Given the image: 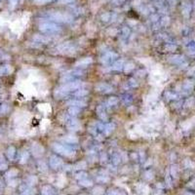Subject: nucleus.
Listing matches in <instances>:
<instances>
[{"label": "nucleus", "mask_w": 195, "mask_h": 195, "mask_svg": "<svg viewBox=\"0 0 195 195\" xmlns=\"http://www.w3.org/2000/svg\"><path fill=\"white\" fill-rule=\"evenodd\" d=\"M43 195H56V192L51 186L46 185L43 187Z\"/></svg>", "instance_id": "nucleus-19"}, {"label": "nucleus", "mask_w": 195, "mask_h": 195, "mask_svg": "<svg viewBox=\"0 0 195 195\" xmlns=\"http://www.w3.org/2000/svg\"><path fill=\"white\" fill-rule=\"evenodd\" d=\"M116 58H118V55H117L116 53H114V52H111V51H108V52H106L104 55V57H102L101 62L104 65H108L110 62L113 61Z\"/></svg>", "instance_id": "nucleus-4"}, {"label": "nucleus", "mask_w": 195, "mask_h": 195, "mask_svg": "<svg viewBox=\"0 0 195 195\" xmlns=\"http://www.w3.org/2000/svg\"><path fill=\"white\" fill-rule=\"evenodd\" d=\"M169 62H171L172 64L182 65V62H185V58L181 56V55H175V56H172L169 58Z\"/></svg>", "instance_id": "nucleus-11"}, {"label": "nucleus", "mask_w": 195, "mask_h": 195, "mask_svg": "<svg viewBox=\"0 0 195 195\" xmlns=\"http://www.w3.org/2000/svg\"><path fill=\"white\" fill-rule=\"evenodd\" d=\"M106 160H108V155H106L105 153H102V155H101V161L104 163V162H105Z\"/></svg>", "instance_id": "nucleus-43"}, {"label": "nucleus", "mask_w": 195, "mask_h": 195, "mask_svg": "<svg viewBox=\"0 0 195 195\" xmlns=\"http://www.w3.org/2000/svg\"><path fill=\"white\" fill-rule=\"evenodd\" d=\"M67 128L69 131L75 132V131H79L81 129V125L80 122L77 119H71L69 120V122L67 123Z\"/></svg>", "instance_id": "nucleus-7"}, {"label": "nucleus", "mask_w": 195, "mask_h": 195, "mask_svg": "<svg viewBox=\"0 0 195 195\" xmlns=\"http://www.w3.org/2000/svg\"><path fill=\"white\" fill-rule=\"evenodd\" d=\"M96 90L98 92H102V93H111L113 91V88L108 85V84L106 83H104V82H101V83H98L97 85H96Z\"/></svg>", "instance_id": "nucleus-5"}, {"label": "nucleus", "mask_w": 195, "mask_h": 195, "mask_svg": "<svg viewBox=\"0 0 195 195\" xmlns=\"http://www.w3.org/2000/svg\"><path fill=\"white\" fill-rule=\"evenodd\" d=\"M67 105L76 106V108H84V106L87 105V102L85 101H81V100H71L67 102Z\"/></svg>", "instance_id": "nucleus-10"}, {"label": "nucleus", "mask_w": 195, "mask_h": 195, "mask_svg": "<svg viewBox=\"0 0 195 195\" xmlns=\"http://www.w3.org/2000/svg\"><path fill=\"white\" fill-rule=\"evenodd\" d=\"M110 18H111V16H110L109 13H105L102 15V21L104 22H108L110 20Z\"/></svg>", "instance_id": "nucleus-34"}, {"label": "nucleus", "mask_w": 195, "mask_h": 195, "mask_svg": "<svg viewBox=\"0 0 195 195\" xmlns=\"http://www.w3.org/2000/svg\"><path fill=\"white\" fill-rule=\"evenodd\" d=\"M96 139H98V141H102V139H104V138H102V136H101V135H98V136H97V137H96Z\"/></svg>", "instance_id": "nucleus-51"}, {"label": "nucleus", "mask_w": 195, "mask_h": 195, "mask_svg": "<svg viewBox=\"0 0 195 195\" xmlns=\"http://www.w3.org/2000/svg\"><path fill=\"white\" fill-rule=\"evenodd\" d=\"M121 156L119 155L118 153H115V154H113L112 155V162H113V164L114 165H117V164H119L120 162H121Z\"/></svg>", "instance_id": "nucleus-26"}, {"label": "nucleus", "mask_w": 195, "mask_h": 195, "mask_svg": "<svg viewBox=\"0 0 195 195\" xmlns=\"http://www.w3.org/2000/svg\"><path fill=\"white\" fill-rule=\"evenodd\" d=\"M40 30L43 32H48V33H52V32H59L61 31V27L57 25L56 24L51 23V22H44L40 24L39 25Z\"/></svg>", "instance_id": "nucleus-3"}, {"label": "nucleus", "mask_w": 195, "mask_h": 195, "mask_svg": "<svg viewBox=\"0 0 195 195\" xmlns=\"http://www.w3.org/2000/svg\"><path fill=\"white\" fill-rule=\"evenodd\" d=\"M166 183H167V185H168L169 187L172 186V181H171L170 175H169V172L167 173V175H166Z\"/></svg>", "instance_id": "nucleus-38"}, {"label": "nucleus", "mask_w": 195, "mask_h": 195, "mask_svg": "<svg viewBox=\"0 0 195 195\" xmlns=\"http://www.w3.org/2000/svg\"><path fill=\"white\" fill-rule=\"evenodd\" d=\"M136 74H137L138 76H139V77H142V76H145V70H138L137 72H136Z\"/></svg>", "instance_id": "nucleus-42"}, {"label": "nucleus", "mask_w": 195, "mask_h": 195, "mask_svg": "<svg viewBox=\"0 0 195 195\" xmlns=\"http://www.w3.org/2000/svg\"><path fill=\"white\" fill-rule=\"evenodd\" d=\"M182 86H183V89H185V90H186L187 92H190L191 90H192L193 86H194V83L190 80H185V82H183Z\"/></svg>", "instance_id": "nucleus-18"}, {"label": "nucleus", "mask_w": 195, "mask_h": 195, "mask_svg": "<svg viewBox=\"0 0 195 195\" xmlns=\"http://www.w3.org/2000/svg\"><path fill=\"white\" fill-rule=\"evenodd\" d=\"M80 113V108H76V106H70L68 108V115L75 117Z\"/></svg>", "instance_id": "nucleus-16"}, {"label": "nucleus", "mask_w": 195, "mask_h": 195, "mask_svg": "<svg viewBox=\"0 0 195 195\" xmlns=\"http://www.w3.org/2000/svg\"><path fill=\"white\" fill-rule=\"evenodd\" d=\"M169 24V18H163V20L161 22L162 25H167Z\"/></svg>", "instance_id": "nucleus-44"}, {"label": "nucleus", "mask_w": 195, "mask_h": 195, "mask_svg": "<svg viewBox=\"0 0 195 195\" xmlns=\"http://www.w3.org/2000/svg\"><path fill=\"white\" fill-rule=\"evenodd\" d=\"M49 17L53 21L62 22V23H69L72 21V16H70L67 13H62V12H52L49 14Z\"/></svg>", "instance_id": "nucleus-2"}, {"label": "nucleus", "mask_w": 195, "mask_h": 195, "mask_svg": "<svg viewBox=\"0 0 195 195\" xmlns=\"http://www.w3.org/2000/svg\"><path fill=\"white\" fill-rule=\"evenodd\" d=\"M79 185H82V186H85V187H89V186L93 185V182L90 181V179H88L86 178V179H81V181H79Z\"/></svg>", "instance_id": "nucleus-21"}, {"label": "nucleus", "mask_w": 195, "mask_h": 195, "mask_svg": "<svg viewBox=\"0 0 195 195\" xmlns=\"http://www.w3.org/2000/svg\"><path fill=\"white\" fill-rule=\"evenodd\" d=\"M81 195H84V194H81Z\"/></svg>", "instance_id": "nucleus-53"}, {"label": "nucleus", "mask_w": 195, "mask_h": 195, "mask_svg": "<svg viewBox=\"0 0 195 195\" xmlns=\"http://www.w3.org/2000/svg\"><path fill=\"white\" fill-rule=\"evenodd\" d=\"M108 169L109 171H113V172H115L116 171V169L114 168V166H111V165H108Z\"/></svg>", "instance_id": "nucleus-48"}, {"label": "nucleus", "mask_w": 195, "mask_h": 195, "mask_svg": "<svg viewBox=\"0 0 195 195\" xmlns=\"http://www.w3.org/2000/svg\"><path fill=\"white\" fill-rule=\"evenodd\" d=\"M117 195H126V193L123 192V191H120V192L117 193Z\"/></svg>", "instance_id": "nucleus-52"}, {"label": "nucleus", "mask_w": 195, "mask_h": 195, "mask_svg": "<svg viewBox=\"0 0 195 195\" xmlns=\"http://www.w3.org/2000/svg\"><path fill=\"white\" fill-rule=\"evenodd\" d=\"M165 97H166L168 100H178V95L172 93V92H167Z\"/></svg>", "instance_id": "nucleus-27"}, {"label": "nucleus", "mask_w": 195, "mask_h": 195, "mask_svg": "<svg viewBox=\"0 0 195 195\" xmlns=\"http://www.w3.org/2000/svg\"><path fill=\"white\" fill-rule=\"evenodd\" d=\"M145 179H148V181H150V179H152L154 176H153V173L151 171H148V172H145Z\"/></svg>", "instance_id": "nucleus-36"}, {"label": "nucleus", "mask_w": 195, "mask_h": 195, "mask_svg": "<svg viewBox=\"0 0 195 195\" xmlns=\"http://www.w3.org/2000/svg\"><path fill=\"white\" fill-rule=\"evenodd\" d=\"M68 116H69V115H65V114H62V115L60 117V119H61L62 122H67V121H68Z\"/></svg>", "instance_id": "nucleus-41"}, {"label": "nucleus", "mask_w": 195, "mask_h": 195, "mask_svg": "<svg viewBox=\"0 0 195 195\" xmlns=\"http://www.w3.org/2000/svg\"><path fill=\"white\" fill-rule=\"evenodd\" d=\"M122 33H123V35L125 36V37H127V36H129V34H130V29H129L128 27H123L122 28Z\"/></svg>", "instance_id": "nucleus-39"}, {"label": "nucleus", "mask_w": 195, "mask_h": 195, "mask_svg": "<svg viewBox=\"0 0 195 195\" xmlns=\"http://www.w3.org/2000/svg\"><path fill=\"white\" fill-rule=\"evenodd\" d=\"M171 174V176L173 178H178V173H179V169L176 166H172L171 167V170L169 172Z\"/></svg>", "instance_id": "nucleus-25"}, {"label": "nucleus", "mask_w": 195, "mask_h": 195, "mask_svg": "<svg viewBox=\"0 0 195 195\" xmlns=\"http://www.w3.org/2000/svg\"><path fill=\"white\" fill-rule=\"evenodd\" d=\"M121 159H122L123 161H128V156L126 155V153L125 152L121 153Z\"/></svg>", "instance_id": "nucleus-45"}, {"label": "nucleus", "mask_w": 195, "mask_h": 195, "mask_svg": "<svg viewBox=\"0 0 195 195\" xmlns=\"http://www.w3.org/2000/svg\"><path fill=\"white\" fill-rule=\"evenodd\" d=\"M165 48H166V49H167V50L169 51V52H174V51H175V50L176 49V46L174 45V44H171V43L167 44V45H166V47H165Z\"/></svg>", "instance_id": "nucleus-32"}, {"label": "nucleus", "mask_w": 195, "mask_h": 195, "mask_svg": "<svg viewBox=\"0 0 195 195\" xmlns=\"http://www.w3.org/2000/svg\"><path fill=\"white\" fill-rule=\"evenodd\" d=\"M108 33H109V34H111V35L113 36V35H115V34L117 33V30H116V29H114V30H112V31H111V29H110V30H108Z\"/></svg>", "instance_id": "nucleus-50"}, {"label": "nucleus", "mask_w": 195, "mask_h": 195, "mask_svg": "<svg viewBox=\"0 0 195 195\" xmlns=\"http://www.w3.org/2000/svg\"><path fill=\"white\" fill-rule=\"evenodd\" d=\"M33 39L35 41H37L38 43H47L50 41V37L45 35H39V34H35V36L33 37Z\"/></svg>", "instance_id": "nucleus-15"}, {"label": "nucleus", "mask_w": 195, "mask_h": 195, "mask_svg": "<svg viewBox=\"0 0 195 195\" xmlns=\"http://www.w3.org/2000/svg\"><path fill=\"white\" fill-rule=\"evenodd\" d=\"M31 148H32V151H33V154H34V156L36 157H38L40 155H42L43 152H44V148H43V146H41V145H39V143H32V146H31Z\"/></svg>", "instance_id": "nucleus-9"}, {"label": "nucleus", "mask_w": 195, "mask_h": 195, "mask_svg": "<svg viewBox=\"0 0 195 195\" xmlns=\"http://www.w3.org/2000/svg\"><path fill=\"white\" fill-rule=\"evenodd\" d=\"M73 0H60V2L61 4H67V3H70V2H72Z\"/></svg>", "instance_id": "nucleus-46"}, {"label": "nucleus", "mask_w": 195, "mask_h": 195, "mask_svg": "<svg viewBox=\"0 0 195 195\" xmlns=\"http://www.w3.org/2000/svg\"><path fill=\"white\" fill-rule=\"evenodd\" d=\"M97 112L99 117L102 120V121H106L108 120V114L105 111V106L104 105H99L97 108Z\"/></svg>", "instance_id": "nucleus-13"}, {"label": "nucleus", "mask_w": 195, "mask_h": 195, "mask_svg": "<svg viewBox=\"0 0 195 195\" xmlns=\"http://www.w3.org/2000/svg\"><path fill=\"white\" fill-rule=\"evenodd\" d=\"M62 141L67 143H77L78 142V139H77L75 136H65V137L62 139Z\"/></svg>", "instance_id": "nucleus-17"}, {"label": "nucleus", "mask_w": 195, "mask_h": 195, "mask_svg": "<svg viewBox=\"0 0 195 195\" xmlns=\"http://www.w3.org/2000/svg\"><path fill=\"white\" fill-rule=\"evenodd\" d=\"M38 165H39L40 170H41V171H46V170H47L48 166H47L46 163H45L44 161H39V162H38Z\"/></svg>", "instance_id": "nucleus-33"}, {"label": "nucleus", "mask_w": 195, "mask_h": 195, "mask_svg": "<svg viewBox=\"0 0 195 195\" xmlns=\"http://www.w3.org/2000/svg\"><path fill=\"white\" fill-rule=\"evenodd\" d=\"M52 148L57 153L61 154V155H64L65 157H72L75 154L74 150L69 148L68 145H60V143H53Z\"/></svg>", "instance_id": "nucleus-1"}, {"label": "nucleus", "mask_w": 195, "mask_h": 195, "mask_svg": "<svg viewBox=\"0 0 195 195\" xmlns=\"http://www.w3.org/2000/svg\"><path fill=\"white\" fill-rule=\"evenodd\" d=\"M108 179L109 178L108 176H104V175H101V176H98V179H97V181L98 182H108Z\"/></svg>", "instance_id": "nucleus-30"}, {"label": "nucleus", "mask_w": 195, "mask_h": 195, "mask_svg": "<svg viewBox=\"0 0 195 195\" xmlns=\"http://www.w3.org/2000/svg\"><path fill=\"white\" fill-rule=\"evenodd\" d=\"M114 129H115V125L113 123H108V124L105 125V129H104L105 135V136H109L113 131H114Z\"/></svg>", "instance_id": "nucleus-14"}, {"label": "nucleus", "mask_w": 195, "mask_h": 195, "mask_svg": "<svg viewBox=\"0 0 195 195\" xmlns=\"http://www.w3.org/2000/svg\"><path fill=\"white\" fill-rule=\"evenodd\" d=\"M92 62H93V59H92L91 57L81 59L80 61H78L75 64V67H88L90 64H92Z\"/></svg>", "instance_id": "nucleus-8"}, {"label": "nucleus", "mask_w": 195, "mask_h": 195, "mask_svg": "<svg viewBox=\"0 0 195 195\" xmlns=\"http://www.w3.org/2000/svg\"><path fill=\"white\" fill-rule=\"evenodd\" d=\"M193 105V99L192 98H189V99H187L186 102H185V106L186 108H190L191 105Z\"/></svg>", "instance_id": "nucleus-37"}, {"label": "nucleus", "mask_w": 195, "mask_h": 195, "mask_svg": "<svg viewBox=\"0 0 195 195\" xmlns=\"http://www.w3.org/2000/svg\"><path fill=\"white\" fill-rule=\"evenodd\" d=\"M117 102H118V99H117L116 97H111V98H109L108 101H106V106L116 105Z\"/></svg>", "instance_id": "nucleus-22"}, {"label": "nucleus", "mask_w": 195, "mask_h": 195, "mask_svg": "<svg viewBox=\"0 0 195 195\" xmlns=\"http://www.w3.org/2000/svg\"><path fill=\"white\" fill-rule=\"evenodd\" d=\"M27 157H28V154L27 153H24V156H23V158H22V163H24V161H27Z\"/></svg>", "instance_id": "nucleus-47"}, {"label": "nucleus", "mask_w": 195, "mask_h": 195, "mask_svg": "<svg viewBox=\"0 0 195 195\" xmlns=\"http://www.w3.org/2000/svg\"><path fill=\"white\" fill-rule=\"evenodd\" d=\"M64 164V162H62V160L61 159L60 157H58L56 155H54L50 158V161H49V165H50V167L51 168H53V169H58V168H60L62 165Z\"/></svg>", "instance_id": "nucleus-6"}, {"label": "nucleus", "mask_w": 195, "mask_h": 195, "mask_svg": "<svg viewBox=\"0 0 195 195\" xmlns=\"http://www.w3.org/2000/svg\"><path fill=\"white\" fill-rule=\"evenodd\" d=\"M124 65H125L124 60H122V59H121V60H117L114 64L112 65L111 69L112 70H115V71H120L124 68Z\"/></svg>", "instance_id": "nucleus-12"}, {"label": "nucleus", "mask_w": 195, "mask_h": 195, "mask_svg": "<svg viewBox=\"0 0 195 195\" xmlns=\"http://www.w3.org/2000/svg\"><path fill=\"white\" fill-rule=\"evenodd\" d=\"M14 154H15V149L13 148H9V150H8V156L10 158H13L14 157Z\"/></svg>", "instance_id": "nucleus-40"}, {"label": "nucleus", "mask_w": 195, "mask_h": 195, "mask_svg": "<svg viewBox=\"0 0 195 195\" xmlns=\"http://www.w3.org/2000/svg\"><path fill=\"white\" fill-rule=\"evenodd\" d=\"M86 167H87L86 162L85 161H81V162H79V163L76 164L75 169H77V170H82V169H86Z\"/></svg>", "instance_id": "nucleus-28"}, {"label": "nucleus", "mask_w": 195, "mask_h": 195, "mask_svg": "<svg viewBox=\"0 0 195 195\" xmlns=\"http://www.w3.org/2000/svg\"><path fill=\"white\" fill-rule=\"evenodd\" d=\"M132 100H133V99H132V97L130 95H126V96H124V97H123V102L125 105L130 104V102H132Z\"/></svg>", "instance_id": "nucleus-31"}, {"label": "nucleus", "mask_w": 195, "mask_h": 195, "mask_svg": "<svg viewBox=\"0 0 195 195\" xmlns=\"http://www.w3.org/2000/svg\"><path fill=\"white\" fill-rule=\"evenodd\" d=\"M106 195H117V192H116V191H114V190H110V191H108Z\"/></svg>", "instance_id": "nucleus-49"}, {"label": "nucleus", "mask_w": 195, "mask_h": 195, "mask_svg": "<svg viewBox=\"0 0 195 195\" xmlns=\"http://www.w3.org/2000/svg\"><path fill=\"white\" fill-rule=\"evenodd\" d=\"M134 68H135V65L133 64V62H126L123 69H124L125 72L128 73V72H131Z\"/></svg>", "instance_id": "nucleus-20"}, {"label": "nucleus", "mask_w": 195, "mask_h": 195, "mask_svg": "<svg viewBox=\"0 0 195 195\" xmlns=\"http://www.w3.org/2000/svg\"><path fill=\"white\" fill-rule=\"evenodd\" d=\"M75 178L78 179V181H81V179H84L87 178V174H86V173H84V172H79V173H77V174H76Z\"/></svg>", "instance_id": "nucleus-29"}, {"label": "nucleus", "mask_w": 195, "mask_h": 195, "mask_svg": "<svg viewBox=\"0 0 195 195\" xmlns=\"http://www.w3.org/2000/svg\"><path fill=\"white\" fill-rule=\"evenodd\" d=\"M104 188L102 186H96L93 189V194L94 195H102L104 194Z\"/></svg>", "instance_id": "nucleus-24"}, {"label": "nucleus", "mask_w": 195, "mask_h": 195, "mask_svg": "<svg viewBox=\"0 0 195 195\" xmlns=\"http://www.w3.org/2000/svg\"><path fill=\"white\" fill-rule=\"evenodd\" d=\"M129 84H130V87H132V88H135V87L138 86V82L135 78H131L130 80H129Z\"/></svg>", "instance_id": "nucleus-35"}, {"label": "nucleus", "mask_w": 195, "mask_h": 195, "mask_svg": "<svg viewBox=\"0 0 195 195\" xmlns=\"http://www.w3.org/2000/svg\"><path fill=\"white\" fill-rule=\"evenodd\" d=\"M86 95H88V91L87 90H85V89H78V90H76V92L74 93V96L75 97H79V98H81V97H84V96H86Z\"/></svg>", "instance_id": "nucleus-23"}]
</instances>
